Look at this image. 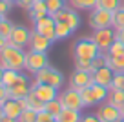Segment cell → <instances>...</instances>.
Returning <instances> with one entry per match:
<instances>
[{
	"instance_id": "27",
	"label": "cell",
	"mask_w": 124,
	"mask_h": 122,
	"mask_svg": "<svg viewBox=\"0 0 124 122\" xmlns=\"http://www.w3.org/2000/svg\"><path fill=\"white\" fill-rule=\"evenodd\" d=\"M18 75H20V71H15V69H4V75H2V84H4L6 88H11L16 80H18Z\"/></svg>"
},
{
	"instance_id": "47",
	"label": "cell",
	"mask_w": 124,
	"mask_h": 122,
	"mask_svg": "<svg viewBox=\"0 0 124 122\" xmlns=\"http://www.w3.org/2000/svg\"><path fill=\"white\" fill-rule=\"evenodd\" d=\"M4 117V111H2V106H0V118Z\"/></svg>"
},
{
	"instance_id": "12",
	"label": "cell",
	"mask_w": 124,
	"mask_h": 122,
	"mask_svg": "<svg viewBox=\"0 0 124 122\" xmlns=\"http://www.w3.org/2000/svg\"><path fill=\"white\" fill-rule=\"evenodd\" d=\"M29 38H31V29H27V27H24V26H15L11 37L8 38V44L26 49V47L29 46Z\"/></svg>"
},
{
	"instance_id": "11",
	"label": "cell",
	"mask_w": 124,
	"mask_h": 122,
	"mask_svg": "<svg viewBox=\"0 0 124 122\" xmlns=\"http://www.w3.org/2000/svg\"><path fill=\"white\" fill-rule=\"evenodd\" d=\"M55 26H57V22L53 20V16L47 15V16H44V18L33 22V31H37V33L44 35L46 38L57 42V40H55Z\"/></svg>"
},
{
	"instance_id": "39",
	"label": "cell",
	"mask_w": 124,
	"mask_h": 122,
	"mask_svg": "<svg viewBox=\"0 0 124 122\" xmlns=\"http://www.w3.org/2000/svg\"><path fill=\"white\" fill-rule=\"evenodd\" d=\"M35 4V0H22V2H20L18 4V8H22L24 11H29L31 9V6Z\"/></svg>"
},
{
	"instance_id": "14",
	"label": "cell",
	"mask_w": 124,
	"mask_h": 122,
	"mask_svg": "<svg viewBox=\"0 0 124 122\" xmlns=\"http://www.w3.org/2000/svg\"><path fill=\"white\" fill-rule=\"evenodd\" d=\"M73 89H84V88H89V86H93V75L91 73H86V71H78V69H75L73 75H71L70 78V84Z\"/></svg>"
},
{
	"instance_id": "37",
	"label": "cell",
	"mask_w": 124,
	"mask_h": 122,
	"mask_svg": "<svg viewBox=\"0 0 124 122\" xmlns=\"http://www.w3.org/2000/svg\"><path fill=\"white\" fill-rule=\"evenodd\" d=\"M55 120L53 117H51L47 111H40V113H37V122H51Z\"/></svg>"
},
{
	"instance_id": "36",
	"label": "cell",
	"mask_w": 124,
	"mask_h": 122,
	"mask_svg": "<svg viewBox=\"0 0 124 122\" xmlns=\"http://www.w3.org/2000/svg\"><path fill=\"white\" fill-rule=\"evenodd\" d=\"M120 51H124V44L120 42V40H115V42L109 46L108 55H115V53H120Z\"/></svg>"
},
{
	"instance_id": "46",
	"label": "cell",
	"mask_w": 124,
	"mask_h": 122,
	"mask_svg": "<svg viewBox=\"0 0 124 122\" xmlns=\"http://www.w3.org/2000/svg\"><path fill=\"white\" fill-rule=\"evenodd\" d=\"M120 113H122V118H124V104L120 106Z\"/></svg>"
},
{
	"instance_id": "31",
	"label": "cell",
	"mask_w": 124,
	"mask_h": 122,
	"mask_svg": "<svg viewBox=\"0 0 124 122\" xmlns=\"http://www.w3.org/2000/svg\"><path fill=\"white\" fill-rule=\"evenodd\" d=\"M46 6H47L49 15H55L57 11H60L68 6V0H46Z\"/></svg>"
},
{
	"instance_id": "2",
	"label": "cell",
	"mask_w": 124,
	"mask_h": 122,
	"mask_svg": "<svg viewBox=\"0 0 124 122\" xmlns=\"http://www.w3.org/2000/svg\"><path fill=\"white\" fill-rule=\"evenodd\" d=\"M101 55V49L95 42H93L91 37H82L78 38L73 46V60H86L91 62L95 57Z\"/></svg>"
},
{
	"instance_id": "43",
	"label": "cell",
	"mask_w": 124,
	"mask_h": 122,
	"mask_svg": "<svg viewBox=\"0 0 124 122\" xmlns=\"http://www.w3.org/2000/svg\"><path fill=\"white\" fill-rule=\"evenodd\" d=\"M6 44H8V40H6V38H2V37H0V49H2V47H4Z\"/></svg>"
},
{
	"instance_id": "21",
	"label": "cell",
	"mask_w": 124,
	"mask_h": 122,
	"mask_svg": "<svg viewBox=\"0 0 124 122\" xmlns=\"http://www.w3.org/2000/svg\"><path fill=\"white\" fill-rule=\"evenodd\" d=\"M99 0H68V6L77 11H91L97 8Z\"/></svg>"
},
{
	"instance_id": "50",
	"label": "cell",
	"mask_w": 124,
	"mask_h": 122,
	"mask_svg": "<svg viewBox=\"0 0 124 122\" xmlns=\"http://www.w3.org/2000/svg\"><path fill=\"white\" fill-rule=\"evenodd\" d=\"M122 6H124V0H122Z\"/></svg>"
},
{
	"instance_id": "49",
	"label": "cell",
	"mask_w": 124,
	"mask_h": 122,
	"mask_svg": "<svg viewBox=\"0 0 124 122\" xmlns=\"http://www.w3.org/2000/svg\"><path fill=\"white\" fill-rule=\"evenodd\" d=\"M2 18H4V16H2V15H0V20H2Z\"/></svg>"
},
{
	"instance_id": "22",
	"label": "cell",
	"mask_w": 124,
	"mask_h": 122,
	"mask_svg": "<svg viewBox=\"0 0 124 122\" xmlns=\"http://www.w3.org/2000/svg\"><path fill=\"white\" fill-rule=\"evenodd\" d=\"M71 35H73V29L66 22H57V26H55V40H66Z\"/></svg>"
},
{
	"instance_id": "1",
	"label": "cell",
	"mask_w": 124,
	"mask_h": 122,
	"mask_svg": "<svg viewBox=\"0 0 124 122\" xmlns=\"http://www.w3.org/2000/svg\"><path fill=\"white\" fill-rule=\"evenodd\" d=\"M24 64H26V49L11 46V44H6L0 49V66L4 69L24 71Z\"/></svg>"
},
{
	"instance_id": "33",
	"label": "cell",
	"mask_w": 124,
	"mask_h": 122,
	"mask_svg": "<svg viewBox=\"0 0 124 122\" xmlns=\"http://www.w3.org/2000/svg\"><path fill=\"white\" fill-rule=\"evenodd\" d=\"M122 88H124V73H115L109 89H122Z\"/></svg>"
},
{
	"instance_id": "8",
	"label": "cell",
	"mask_w": 124,
	"mask_h": 122,
	"mask_svg": "<svg viewBox=\"0 0 124 122\" xmlns=\"http://www.w3.org/2000/svg\"><path fill=\"white\" fill-rule=\"evenodd\" d=\"M51 16H53L55 22H66L68 26L73 29V33L80 27V24H82V18H80V15H78V11L73 9V8H70V6H66L64 9L57 11L55 15H51Z\"/></svg>"
},
{
	"instance_id": "28",
	"label": "cell",
	"mask_w": 124,
	"mask_h": 122,
	"mask_svg": "<svg viewBox=\"0 0 124 122\" xmlns=\"http://www.w3.org/2000/svg\"><path fill=\"white\" fill-rule=\"evenodd\" d=\"M13 29H15V24H13L11 20H8V16H4V18L0 20V37L2 38L8 40V38L11 37Z\"/></svg>"
},
{
	"instance_id": "38",
	"label": "cell",
	"mask_w": 124,
	"mask_h": 122,
	"mask_svg": "<svg viewBox=\"0 0 124 122\" xmlns=\"http://www.w3.org/2000/svg\"><path fill=\"white\" fill-rule=\"evenodd\" d=\"M8 99H9V89L6 88L4 84H0V106H2Z\"/></svg>"
},
{
	"instance_id": "42",
	"label": "cell",
	"mask_w": 124,
	"mask_h": 122,
	"mask_svg": "<svg viewBox=\"0 0 124 122\" xmlns=\"http://www.w3.org/2000/svg\"><path fill=\"white\" fill-rule=\"evenodd\" d=\"M0 122H16V120H15V118H11V117H6V115H4V117L0 118Z\"/></svg>"
},
{
	"instance_id": "16",
	"label": "cell",
	"mask_w": 124,
	"mask_h": 122,
	"mask_svg": "<svg viewBox=\"0 0 124 122\" xmlns=\"http://www.w3.org/2000/svg\"><path fill=\"white\" fill-rule=\"evenodd\" d=\"M113 69L109 66H104V68L97 69V71L93 73V84H101V86H106L109 88L111 86V80H113Z\"/></svg>"
},
{
	"instance_id": "10",
	"label": "cell",
	"mask_w": 124,
	"mask_h": 122,
	"mask_svg": "<svg viewBox=\"0 0 124 122\" xmlns=\"http://www.w3.org/2000/svg\"><path fill=\"white\" fill-rule=\"evenodd\" d=\"M95 115L99 117L101 122H120L122 120V113H120V107L111 106L109 102H102L97 106Z\"/></svg>"
},
{
	"instance_id": "51",
	"label": "cell",
	"mask_w": 124,
	"mask_h": 122,
	"mask_svg": "<svg viewBox=\"0 0 124 122\" xmlns=\"http://www.w3.org/2000/svg\"><path fill=\"white\" fill-rule=\"evenodd\" d=\"M120 122H124V118H122V120H120Z\"/></svg>"
},
{
	"instance_id": "25",
	"label": "cell",
	"mask_w": 124,
	"mask_h": 122,
	"mask_svg": "<svg viewBox=\"0 0 124 122\" xmlns=\"http://www.w3.org/2000/svg\"><path fill=\"white\" fill-rule=\"evenodd\" d=\"M106 102H109L111 106L120 107V106L124 104V89H109Z\"/></svg>"
},
{
	"instance_id": "6",
	"label": "cell",
	"mask_w": 124,
	"mask_h": 122,
	"mask_svg": "<svg viewBox=\"0 0 124 122\" xmlns=\"http://www.w3.org/2000/svg\"><path fill=\"white\" fill-rule=\"evenodd\" d=\"M58 100H60L62 106L68 107V109H78V111L84 109V104H82V99H80V91H78V89H73L71 86H68L66 89H60Z\"/></svg>"
},
{
	"instance_id": "48",
	"label": "cell",
	"mask_w": 124,
	"mask_h": 122,
	"mask_svg": "<svg viewBox=\"0 0 124 122\" xmlns=\"http://www.w3.org/2000/svg\"><path fill=\"white\" fill-rule=\"evenodd\" d=\"M51 122H58V120H57V118H55V120H51Z\"/></svg>"
},
{
	"instance_id": "45",
	"label": "cell",
	"mask_w": 124,
	"mask_h": 122,
	"mask_svg": "<svg viewBox=\"0 0 124 122\" xmlns=\"http://www.w3.org/2000/svg\"><path fill=\"white\" fill-rule=\"evenodd\" d=\"M11 2H13V6H18L20 2H22V0H11Z\"/></svg>"
},
{
	"instance_id": "18",
	"label": "cell",
	"mask_w": 124,
	"mask_h": 122,
	"mask_svg": "<svg viewBox=\"0 0 124 122\" xmlns=\"http://www.w3.org/2000/svg\"><path fill=\"white\" fill-rule=\"evenodd\" d=\"M27 13H29V18L33 20V22H37V20L47 16V15H49V11H47L46 0H35V4L31 6V9Z\"/></svg>"
},
{
	"instance_id": "23",
	"label": "cell",
	"mask_w": 124,
	"mask_h": 122,
	"mask_svg": "<svg viewBox=\"0 0 124 122\" xmlns=\"http://www.w3.org/2000/svg\"><path fill=\"white\" fill-rule=\"evenodd\" d=\"M80 99H82V104H84V109H86V107L99 106L97 99H95V95H93V91H91V86H89V88L80 89Z\"/></svg>"
},
{
	"instance_id": "32",
	"label": "cell",
	"mask_w": 124,
	"mask_h": 122,
	"mask_svg": "<svg viewBox=\"0 0 124 122\" xmlns=\"http://www.w3.org/2000/svg\"><path fill=\"white\" fill-rule=\"evenodd\" d=\"M16 122H37V111L24 109L22 113H20V117L16 118Z\"/></svg>"
},
{
	"instance_id": "29",
	"label": "cell",
	"mask_w": 124,
	"mask_h": 122,
	"mask_svg": "<svg viewBox=\"0 0 124 122\" xmlns=\"http://www.w3.org/2000/svg\"><path fill=\"white\" fill-rule=\"evenodd\" d=\"M111 27L115 31H120L124 29V6L119 8L117 11H113V22H111Z\"/></svg>"
},
{
	"instance_id": "40",
	"label": "cell",
	"mask_w": 124,
	"mask_h": 122,
	"mask_svg": "<svg viewBox=\"0 0 124 122\" xmlns=\"http://www.w3.org/2000/svg\"><path fill=\"white\" fill-rule=\"evenodd\" d=\"M82 122H101V120H99L97 115L93 113V115H84V117H82Z\"/></svg>"
},
{
	"instance_id": "41",
	"label": "cell",
	"mask_w": 124,
	"mask_h": 122,
	"mask_svg": "<svg viewBox=\"0 0 124 122\" xmlns=\"http://www.w3.org/2000/svg\"><path fill=\"white\" fill-rule=\"evenodd\" d=\"M117 40H120V42L124 44V29H120V31H117Z\"/></svg>"
},
{
	"instance_id": "35",
	"label": "cell",
	"mask_w": 124,
	"mask_h": 122,
	"mask_svg": "<svg viewBox=\"0 0 124 122\" xmlns=\"http://www.w3.org/2000/svg\"><path fill=\"white\" fill-rule=\"evenodd\" d=\"M11 8H13L11 0H0V15L2 16H8V13L11 11Z\"/></svg>"
},
{
	"instance_id": "4",
	"label": "cell",
	"mask_w": 124,
	"mask_h": 122,
	"mask_svg": "<svg viewBox=\"0 0 124 122\" xmlns=\"http://www.w3.org/2000/svg\"><path fill=\"white\" fill-rule=\"evenodd\" d=\"M49 66V58L47 53H37V51H26V64H24V71L29 73L31 76H35L40 69Z\"/></svg>"
},
{
	"instance_id": "20",
	"label": "cell",
	"mask_w": 124,
	"mask_h": 122,
	"mask_svg": "<svg viewBox=\"0 0 124 122\" xmlns=\"http://www.w3.org/2000/svg\"><path fill=\"white\" fill-rule=\"evenodd\" d=\"M82 117H84V113L78 109H68V107H64L62 109V113L57 117L58 122H82Z\"/></svg>"
},
{
	"instance_id": "30",
	"label": "cell",
	"mask_w": 124,
	"mask_h": 122,
	"mask_svg": "<svg viewBox=\"0 0 124 122\" xmlns=\"http://www.w3.org/2000/svg\"><path fill=\"white\" fill-rule=\"evenodd\" d=\"M97 8L106 9V11H117L119 8H122V0H99Z\"/></svg>"
},
{
	"instance_id": "15",
	"label": "cell",
	"mask_w": 124,
	"mask_h": 122,
	"mask_svg": "<svg viewBox=\"0 0 124 122\" xmlns=\"http://www.w3.org/2000/svg\"><path fill=\"white\" fill-rule=\"evenodd\" d=\"M31 86H33V93H35L44 104L53 100V99H58L60 89L53 88V86H49V84H33V82H31Z\"/></svg>"
},
{
	"instance_id": "13",
	"label": "cell",
	"mask_w": 124,
	"mask_h": 122,
	"mask_svg": "<svg viewBox=\"0 0 124 122\" xmlns=\"http://www.w3.org/2000/svg\"><path fill=\"white\" fill-rule=\"evenodd\" d=\"M51 46H53V40H49V38H46L44 35H40V33H37V31L31 29V38H29V46H27L29 51L47 53Z\"/></svg>"
},
{
	"instance_id": "3",
	"label": "cell",
	"mask_w": 124,
	"mask_h": 122,
	"mask_svg": "<svg viewBox=\"0 0 124 122\" xmlns=\"http://www.w3.org/2000/svg\"><path fill=\"white\" fill-rule=\"evenodd\" d=\"M64 75H62V71L60 69H57V68H53V66H47V68H44V69H40L39 73H37L35 76H33V84H49V86H53V88H57V89H62V86H64Z\"/></svg>"
},
{
	"instance_id": "52",
	"label": "cell",
	"mask_w": 124,
	"mask_h": 122,
	"mask_svg": "<svg viewBox=\"0 0 124 122\" xmlns=\"http://www.w3.org/2000/svg\"><path fill=\"white\" fill-rule=\"evenodd\" d=\"M122 89H124V88H122Z\"/></svg>"
},
{
	"instance_id": "34",
	"label": "cell",
	"mask_w": 124,
	"mask_h": 122,
	"mask_svg": "<svg viewBox=\"0 0 124 122\" xmlns=\"http://www.w3.org/2000/svg\"><path fill=\"white\" fill-rule=\"evenodd\" d=\"M75 69H78V71H86V73H91V75H93V66H91V62L75 60Z\"/></svg>"
},
{
	"instance_id": "9",
	"label": "cell",
	"mask_w": 124,
	"mask_h": 122,
	"mask_svg": "<svg viewBox=\"0 0 124 122\" xmlns=\"http://www.w3.org/2000/svg\"><path fill=\"white\" fill-rule=\"evenodd\" d=\"M8 89H9V99H16V100H20V99H26V97L29 95L31 89H33V86H31V80L27 78L26 73L20 71L18 80H16V82L11 86V88H8Z\"/></svg>"
},
{
	"instance_id": "24",
	"label": "cell",
	"mask_w": 124,
	"mask_h": 122,
	"mask_svg": "<svg viewBox=\"0 0 124 122\" xmlns=\"http://www.w3.org/2000/svg\"><path fill=\"white\" fill-rule=\"evenodd\" d=\"M62 109H64V106H62V102L58 99H53V100H49V102L44 104V111H47L53 118H57L58 115L62 113Z\"/></svg>"
},
{
	"instance_id": "44",
	"label": "cell",
	"mask_w": 124,
	"mask_h": 122,
	"mask_svg": "<svg viewBox=\"0 0 124 122\" xmlns=\"http://www.w3.org/2000/svg\"><path fill=\"white\" fill-rule=\"evenodd\" d=\"M2 75H4V68L0 66V84H2Z\"/></svg>"
},
{
	"instance_id": "5",
	"label": "cell",
	"mask_w": 124,
	"mask_h": 122,
	"mask_svg": "<svg viewBox=\"0 0 124 122\" xmlns=\"http://www.w3.org/2000/svg\"><path fill=\"white\" fill-rule=\"evenodd\" d=\"M93 42L99 46L101 53H108L109 46L117 40V31L113 27H102V29H93Z\"/></svg>"
},
{
	"instance_id": "19",
	"label": "cell",
	"mask_w": 124,
	"mask_h": 122,
	"mask_svg": "<svg viewBox=\"0 0 124 122\" xmlns=\"http://www.w3.org/2000/svg\"><path fill=\"white\" fill-rule=\"evenodd\" d=\"M106 55V64L113 69V73H124V51L120 53H115V55Z\"/></svg>"
},
{
	"instance_id": "7",
	"label": "cell",
	"mask_w": 124,
	"mask_h": 122,
	"mask_svg": "<svg viewBox=\"0 0 124 122\" xmlns=\"http://www.w3.org/2000/svg\"><path fill=\"white\" fill-rule=\"evenodd\" d=\"M91 29H102V27H111L113 22V11H106V9L95 8L89 11V18H88Z\"/></svg>"
},
{
	"instance_id": "26",
	"label": "cell",
	"mask_w": 124,
	"mask_h": 122,
	"mask_svg": "<svg viewBox=\"0 0 124 122\" xmlns=\"http://www.w3.org/2000/svg\"><path fill=\"white\" fill-rule=\"evenodd\" d=\"M26 102H27V109H33V111H37V113L44 111V102L33 93V89H31V93L26 97Z\"/></svg>"
},
{
	"instance_id": "17",
	"label": "cell",
	"mask_w": 124,
	"mask_h": 122,
	"mask_svg": "<svg viewBox=\"0 0 124 122\" xmlns=\"http://www.w3.org/2000/svg\"><path fill=\"white\" fill-rule=\"evenodd\" d=\"M2 111H4V115L6 117H11V118H18L20 117V113L24 111V107H22V104H20V100H16V99H8L4 104H2Z\"/></svg>"
}]
</instances>
